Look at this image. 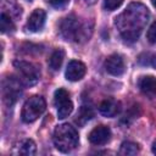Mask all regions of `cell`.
Listing matches in <instances>:
<instances>
[{"label": "cell", "instance_id": "cell-1", "mask_svg": "<svg viewBox=\"0 0 156 156\" xmlns=\"http://www.w3.org/2000/svg\"><path fill=\"white\" fill-rule=\"evenodd\" d=\"M149 17L150 13L145 5L140 2H132L116 17L115 24L126 43H134L145 28Z\"/></svg>", "mask_w": 156, "mask_h": 156}, {"label": "cell", "instance_id": "cell-2", "mask_svg": "<svg viewBox=\"0 0 156 156\" xmlns=\"http://www.w3.org/2000/svg\"><path fill=\"white\" fill-rule=\"evenodd\" d=\"M91 26L87 22H80L76 16L71 15L63 18L60 23V32L66 40L83 43L91 35Z\"/></svg>", "mask_w": 156, "mask_h": 156}, {"label": "cell", "instance_id": "cell-3", "mask_svg": "<svg viewBox=\"0 0 156 156\" xmlns=\"http://www.w3.org/2000/svg\"><path fill=\"white\" fill-rule=\"evenodd\" d=\"M54 145L61 152H71L78 146L79 136L74 127L68 123L58 124L54 130Z\"/></svg>", "mask_w": 156, "mask_h": 156}, {"label": "cell", "instance_id": "cell-4", "mask_svg": "<svg viewBox=\"0 0 156 156\" xmlns=\"http://www.w3.org/2000/svg\"><path fill=\"white\" fill-rule=\"evenodd\" d=\"M13 66L18 73V79L23 85L32 87L38 83L40 78V69L37 65L23 60H16L13 62Z\"/></svg>", "mask_w": 156, "mask_h": 156}, {"label": "cell", "instance_id": "cell-5", "mask_svg": "<svg viewBox=\"0 0 156 156\" xmlns=\"http://www.w3.org/2000/svg\"><path fill=\"white\" fill-rule=\"evenodd\" d=\"M45 108H46V102L44 98L39 95H34L29 98L22 107V112H21L22 121L26 123H32L37 121L44 113Z\"/></svg>", "mask_w": 156, "mask_h": 156}, {"label": "cell", "instance_id": "cell-6", "mask_svg": "<svg viewBox=\"0 0 156 156\" xmlns=\"http://www.w3.org/2000/svg\"><path fill=\"white\" fill-rule=\"evenodd\" d=\"M22 82L18 78H6L2 82V99L6 105L12 106L22 94Z\"/></svg>", "mask_w": 156, "mask_h": 156}, {"label": "cell", "instance_id": "cell-7", "mask_svg": "<svg viewBox=\"0 0 156 156\" xmlns=\"http://www.w3.org/2000/svg\"><path fill=\"white\" fill-rule=\"evenodd\" d=\"M54 104L57 108V117L60 119L68 117L71 115V112L73 111V104L69 99V94L67 90H65L62 88H58L55 91Z\"/></svg>", "mask_w": 156, "mask_h": 156}, {"label": "cell", "instance_id": "cell-8", "mask_svg": "<svg viewBox=\"0 0 156 156\" xmlns=\"http://www.w3.org/2000/svg\"><path fill=\"white\" fill-rule=\"evenodd\" d=\"M105 69L107 73H110L111 76H121L126 71V65H124V60L122 58L121 55L118 54H113L111 56H108L105 61Z\"/></svg>", "mask_w": 156, "mask_h": 156}, {"label": "cell", "instance_id": "cell-9", "mask_svg": "<svg viewBox=\"0 0 156 156\" xmlns=\"http://www.w3.org/2000/svg\"><path fill=\"white\" fill-rule=\"evenodd\" d=\"M88 138L93 145H104L111 139V129L106 126H98L89 133Z\"/></svg>", "mask_w": 156, "mask_h": 156}, {"label": "cell", "instance_id": "cell-10", "mask_svg": "<svg viewBox=\"0 0 156 156\" xmlns=\"http://www.w3.org/2000/svg\"><path fill=\"white\" fill-rule=\"evenodd\" d=\"M85 72H87V68L83 62L78 60H72L67 65L66 78L71 82H77V80H80L85 76Z\"/></svg>", "mask_w": 156, "mask_h": 156}, {"label": "cell", "instance_id": "cell-11", "mask_svg": "<svg viewBox=\"0 0 156 156\" xmlns=\"http://www.w3.org/2000/svg\"><path fill=\"white\" fill-rule=\"evenodd\" d=\"M45 17H46V13H45L44 10L35 9L30 13V16H29V18L27 21V24H26L27 29L30 30V32H38V30H40L44 27Z\"/></svg>", "mask_w": 156, "mask_h": 156}, {"label": "cell", "instance_id": "cell-12", "mask_svg": "<svg viewBox=\"0 0 156 156\" xmlns=\"http://www.w3.org/2000/svg\"><path fill=\"white\" fill-rule=\"evenodd\" d=\"M99 111L105 117H115L121 111V102L115 99H111V98L105 99L99 105Z\"/></svg>", "mask_w": 156, "mask_h": 156}, {"label": "cell", "instance_id": "cell-13", "mask_svg": "<svg viewBox=\"0 0 156 156\" xmlns=\"http://www.w3.org/2000/svg\"><path fill=\"white\" fill-rule=\"evenodd\" d=\"M37 152V147L33 140L30 139H23L20 143H17L12 150L13 155H26V156H32Z\"/></svg>", "mask_w": 156, "mask_h": 156}, {"label": "cell", "instance_id": "cell-14", "mask_svg": "<svg viewBox=\"0 0 156 156\" xmlns=\"http://www.w3.org/2000/svg\"><path fill=\"white\" fill-rule=\"evenodd\" d=\"M139 89L146 95L156 94V78L154 76H144L138 82Z\"/></svg>", "mask_w": 156, "mask_h": 156}, {"label": "cell", "instance_id": "cell-15", "mask_svg": "<svg viewBox=\"0 0 156 156\" xmlns=\"http://www.w3.org/2000/svg\"><path fill=\"white\" fill-rule=\"evenodd\" d=\"M94 117V111L90 106H87V105H83L80 106L79 111H78V115H77V118H76V123L78 126H84L88 121H90L91 118Z\"/></svg>", "mask_w": 156, "mask_h": 156}, {"label": "cell", "instance_id": "cell-16", "mask_svg": "<svg viewBox=\"0 0 156 156\" xmlns=\"http://www.w3.org/2000/svg\"><path fill=\"white\" fill-rule=\"evenodd\" d=\"M2 10H10V11H1V12L9 15L11 18H13V17L17 18V17H20V16H21V12H22L21 6H20L16 1H13V0H5V1L2 2Z\"/></svg>", "mask_w": 156, "mask_h": 156}, {"label": "cell", "instance_id": "cell-17", "mask_svg": "<svg viewBox=\"0 0 156 156\" xmlns=\"http://www.w3.org/2000/svg\"><path fill=\"white\" fill-rule=\"evenodd\" d=\"M63 58H65V51L62 49L55 50L49 58V67L52 71H58L63 62Z\"/></svg>", "mask_w": 156, "mask_h": 156}, {"label": "cell", "instance_id": "cell-18", "mask_svg": "<svg viewBox=\"0 0 156 156\" xmlns=\"http://www.w3.org/2000/svg\"><path fill=\"white\" fill-rule=\"evenodd\" d=\"M139 151H140V147L136 143L123 141L121 144V149H119L121 155H136V154H139Z\"/></svg>", "mask_w": 156, "mask_h": 156}, {"label": "cell", "instance_id": "cell-19", "mask_svg": "<svg viewBox=\"0 0 156 156\" xmlns=\"http://www.w3.org/2000/svg\"><path fill=\"white\" fill-rule=\"evenodd\" d=\"M0 28H1V32L2 33L13 32V29H15L13 20L9 15H6L4 12H1V16H0Z\"/></svg>", "mask_w": 156, "mask_h": 156}, {"label": "cell", "instance_id": "cell-20", "mask_svg": "<svg viewBox=\"0 0 156 156\" xmlns=\"http://www.w3.org/2000/svg\"><path fill=\"white\" fill-rule=\"evenodd\" d=\"M138 62L143 66H154L156 67V54H143L139 56Z\"/></svg>", "mask_w": 156, "mask_h": 156}, {"label": "cell", "instance_id": "cell-21", "mask_svg": "<svg viewBox=\"0 0 156 156\" xmlns=\"http://www.w3.org/2000/svg\"><path fill=\"white\" fill-rule=\"evenodd\" d=\"M136 110H138V106H133V107H132V108L123 116V118H122L121 122L124 123V124H129V123H132L135 118H138V115H139V113L135 112Z\"/></svg>", "mask_w": 156, "mask_h": 156}, {"label": "cell", "instance_id": "cell-22", "mask_svg": "<svg viewBox=\"0 0 156 156\" xmlns=\"http://www.w3.org/2000/svg\"><path fill=\"white\" fill-rule=\"evenodd\" d=\"M123 4V0H104V7L108 11H113L118 9Z\"/></svg>", "mask_w": 156, "mask_h": 156}, {"label": "cell", "instance_id": "cell-23", "mask_svg": "<svg viewBox=\"0 0 156 156\" xmlns=\"http://www.w3.org/2000/svg\"><path fill=\"white\" fill-rule=\"evenodd\" d=\"M146 39L149 40L150 44H156V21L149 27L146 33Z\"/></svg>", "mask_w": 156, "mask_h": 156}, {"label": "cell", "instance_id": "cell-24", "mask_svg": "<svg viewBox=\"0 0 156 156\" xmlns=\"http://www.w3.org/2000/svg\"><path fill=\"white\" fill-rule=\"evenodd\" d=\"M67 1H68V0H49L50 5H51L52 7H55V9H62V7L67 4Z\"/></svg>", "mask_w": 156, "mask_h": 156}, {"label": "cell", "instance_id": "cell-25", "mask_svg": "<svg viewBox=\"0 0 156 156\" xmlns=\"http://www.w3.org/2000/svg\"><path fill=\"white\" fill-rule=\"evenodd\" d=\"M151 150H152V152L156 155V141H154V144H152V147H151Z\"/></svg>", "mask_w": 156, "mask_h": 156}, {"label": "cell", "instance_id": "cell-26", "mask_svg": "<svg viewBox=\"0 0 156 156\" xmlns=\"http://www.w3.org/2000/svg\"><path fill=\"white\" fill-rule=\"evenodd\" d=\"M85 1H87L88 4H90V5H91V4H94V2H96V0H85Z\"/></svg>", "mask_w": 156, "mask_h": 156}, {"label": "cell", "instance_id": "cell-27", "mask_svg": "<svg viewBox=\"0 0 156 156\" xmlns=\"http://www.w3.org/2000/svg\"><path fill=\"white\" fill-rule=\"evenodd\" d=\"M151 2H152V5L156 7V0H151Z\"/></svg>", "mask_w": 156, "mask_h": 156}]
</instances>
